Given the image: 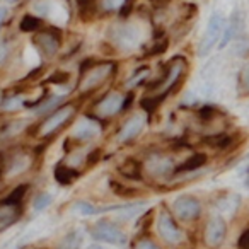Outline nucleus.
Masks as SVG:
<instances>
[{"mask_svg":"<svg viewBox=\"0 0 249 249\" xmlns=\"http://www.w3.org/2000/svg\"><path fill=\"white\" fill-rule=\"evenodd\" d=\"M234 52L237 53V55H246V53L249 52V38H242L239 39V41H235L234 45Z\"/></svg>","mask_w":249,"mask_h":249,"instance_id":"nucleus-24","label":"nucleus"},{"mask_svg":"<svg viewBox=\"0 0 249 249\" xmlns=\"http://www.w3.org/2000/svg\"><path fill=\"white\" fill-rule=\"evenodd\" d=\"M241 84H242V87H244V90H249V62L246 63L241 72Z\"/></svg>","mask_w":249,"mask_h":249,"instance_id":"nucleus-26","label":"nucleus"},{"mask_svg":"<svg viewBox=\"0 0 249 249\" xmlns=\"http://www.w3.org/2000/svg\"><path fill=\"white\" fill-rule=\"evenodd\" d=\"M248 159H249V156H248Z\"/></svg>","mask_w":249,"mask_h":249,"instance_id":"nucleus-35","label":"nucleus"},{"mask_svg":"<svg viewBox=\"0 0 249 249\" xmlns=\"http://www.w3.org/2000/svg\"><path fill=\"white\" fill-rule=\"evenodd\" d=\"M53 201V196L50 193H46V191H41V193H38L35 196V200H33V210L35 212H43L46 210V208L52 205Z\"/></svg>","mask_w":249,"mask_h":249,"instance_id":"nucleus-19","label":"nucleus"},{"mask_svg":"<svg viewBox=\"0 0 249 249\" xmlns=\"http://www.w3.org/2000/svg\"><path fill=\"white\" fill-rule=\"evenodd\" d=\"M2 174H4V160L0 159V178H2Z\"/></svg>","mask_w":249,"mask_h":249,"instance_id":"nucleus-31","label":"nucleus"},{"mask_svg":"<svg viewBox=\"0 0 249 249\" xmlns=\"http://www.w3.org/2000/svg\"><path fill=\"white\" fill-rule=\"evenodd\" d=\"M173 210L176 218H179L183 222H191L196 220L201 215V203L193 195H181V196H178L174 200Z\"/></svg>","mask_w":249,"mask_h":249,"instance_id":"nucleus-3","label":"nucleus"},{"mask_svg":"<svg viewBox=\"0 0 249 249\" xmlns=\"http://www.w3.org/2000/svg\"><path fill=\"white\" fill-rule=\"evenodd\" d=\"M99 133V124L96 121L82 120L80 123L75 124V128L72 130V137L79 140H89Z\"/></svg>","mask_w":249,"mask_h":249,"instance_id":"nucleus-12","label":"nucleus"},{"mask_svg":"<svg viewBox=\"0 0 249 249\" xmlns=\"http://www.w3.org/2000/svg\"><path fill=\"white\" fill-rule=\"evenodd\" d=\"M109 72H111V65H99V67H96V69H92L84 77L82 82H80V90L94 89V87L99 86V84L106 79Z\"/></svg>","mask_w":249,"mask_h":249,"instance_id":"nucleus-11","label":"nucleus"},{"mask_svg":"<svg viewBox=\"0 0 249 249\" xmlns=\"http://www.w3.org/2000/svg\"><path fill=\"white\" fill-rule=\"evenodd\" d=\"M7 4H16V2H19V0H5Z\"/></svg>","mask_w":249,"mask_h":249,"instance_id":"nucleus-32","label":"nucleus"},{"mask_svg":"<svg viewBox=\"0 0 249 249\" xmlns=\"http://www.w3.org/2000/svg\"><path fill=\"white\" fill-rule=\"evenodd\" d=\"M143 126H145V116H143V114H133V116L121 126L120 133H118V142L126 143V142H130V140H133L135 137L140 135Z\"/></svg>","mask_w":249,"mask_h":249,"instance_id":"nucleus-7","label":"nucleus"},{"mask_svg":"<svg viewBox=\"0 0 249 249\" xmlns=\"http://www.w3.org/2000/svg\"><path fill=\"white\" fill-rule=\"evenodd\" d=\"M92 237L101 242H107V244H113V246H124L126 241H128L126 234L118 227V224L106 220V218H101V220H97L94 224Z\"/></svg>","mask_w":249,"mask_h":249,"instance_id":"nucleus-2","label":"nucleus"},{"mask_svg":"<svg viewBox=\"0 0 249 249\" xmlns=\"http://www.w3.org/2000/svg\"><path fill=\"white\" fill-rule=\"evenodd\" d=\"M38 45H39V50H41L43 53H45L46 56H52L53 53L58 50V43H56V39L55 38H52L50 35H43V36H39L38 39Z\"/></svg>","mask_w":249,"mask_h":249,"instance_id":"nucleus-17","label":"nucleus"},{"mask_svg":"<svg viewBox=\"0 0 249 249\" xmlns=\"http://www.w3.org/2000/svg\"><path fill=\"white\" fill-rule=\"evenodd\" d=\"M80 246H82V235L77 231L67 234V237L62 241V249H80Z\"/></svg>","mask_w":249,"mask_h":249,"instance_id":"nucleus-20","label":"nucleus"},{"mask_svg":"<svg viewBox=\"0 0 249 249\" xmlns=\"http://www.w3.org/2000/svg\"><path fill=\"white\" fill-rule=\"evenodd\" d=\"M239 248L249 249V231H246L244 234L241 235V239H239Z\"/></svg>","mask_w":249,"mask_h":249,"instance_id":"nucleus-27","label":"nucleus"},{"mask_svg":"<svg viewBox=\"0 0 249 249\" xmlns=\"http://www.w3.org/2000/svg\"><path fill=\"white\" fill-rule=\"evenodd\" d=\"M77 176H79V173L73 171L70 166H65V164H62V166H58L55 169V179L58 181L60 184L73 183V181L77 179Z\"/></svg>","mask_w":249,"mask_h":249,"instance_id":"nucleus-16","label":"nucleus"},{"mask_svg":"<svg viewBox=\"0 0 249 249\" xmlns=\"http://www.w3.org/2000/svg\"><path fill=\"white\" fill-rule=\"evenodd\" d=\"M60 101H63V96H52L50 99H46L45 103H41L38 107L35 109V113L36 114H43V113H48V111H52V109H55L56 106H58V103Z\"/></svg>","mask_w":249,"mask_h":249,"instance_id":"nucleus-21","label":"nucleus"},{"mask_svg":"<svg viewBox=\"0 0 249 249\" xmlns=\"http://www.w3.org/2000/svg\"><path fill=\"white\" fill-rule=\"evenodd\" d=\"M227 237V222L224 220L222 215H213L208 218L205 225L203 239L208 248H220Z\"/></svg>","mask_w":249,"mask_h":249,"instance_id":"nucleus-4","label":"nucleus"},{"mask_svg":"<svg viewBox=\"0 0 249 249\" xmlns=\"http://www.w3.org/2000/svg\"><path fill=\"white\" fill-rule=\"evenodd\" d=\"M242 26H244V18H242L241 11H234L231 16V19L227 21V24H225V29H224V33H222L220 43H218V48L220 50L225 48V46H227L229 43H231L232 39L241 33Z\"/></svg>","mask_w":249,"mask_h":249,"instance_id":"nucleus-8","label":"nucleus"},{"mask_svg":"<svg viewBox=\"0 0 249 249\" xmlns=\"http://www.w3.org/2000/svg\"><path fill=\"white\" fill-rule=\"evenodd\" d=\"M86 249H109V248H104V246H99V244H90V246H87Z\"/></svg>","mask_w":249,"mask_h":249,"instance_id":"nucleus-30","label":"nucleus"},{"mask_svg":"<svg viewBox=\"0 0 249 249\" xmlns=\"http://www.w3.org/2000/svg\"><path fill=\"white\" fill-rule=\"evenodd\" d=\"M18 217H19V207L0 203V232L7 231L12 224H16Z\"/></svg>","mask_w":249,"mask_h":249,"instance_id":"nucleus-14","label":"nucleus"},{"mask_svg":"<svg viewBox=\"0 0 249 249\" xmlns=\"http://www.w3.org/2000/svg\"><path fill=\"white\" fill-rule=\"evenodd\" d=\"M73 113H75V107L73 106H63V107H60V109L53 111V113L43 121L41 126H39V135L48 137V135H52V133H55L56 130L62 128L63 124L73 116Z\"/></svg>","mask_w":249,"mask_h":249,"instance_id":"nucleus-6","label":"nucleus"},{"mask_svg":"<svg viewBox=\"0 0 249 249\" xmlns=\"http://www.w3.org/2000/svg\"><path fill=\"white\" fill-rule=\"evenodd\" d=\"M225 21L224 14L222 12H213L208 19V24H207V29H205L203 36L200 39V45H198V56L200 58H205V56L210 55V52L215 48V46L220 43V38H222V33L225 29Z\"/></svg>","mask_w":249,"mask_h":249,"instance_id":"nucleus-1","label":"nucleus"},{"mask_svg":"<svg viewBox=\"0 0 249 249\" xmlns=\"http://www.w3.org/2000/svg\"><path fill=\"white\" fill-rule=\"evenodd\" d=\"M5 18H7V7L0 4V24L4 22V19H5Z\"/></svg>","mask_w":249,"mask_h":249,"instance_id":"nucleus-29","label":"nucleus"},{"mask_svg":"<svg viewBox=\"0 0 249 249\" xmlns=\"http://www.w3.org/2000/svg\"><path fill=\"white\" fill-rule=\"evenodd\" d=\"M157 232L171 246H178L184 241V232L178 227L174 218L167 212H160V215L157 217Z\"/></svg>","mask_w":249,"mask_h":249,"instance_id":"nucleus-5","label":"nucleus"},{"mask_svg":"<svg viewBox=\"0 0 249 249\" xmlns=\"http://www.w3.org/2000/svg\"><path fill=\"white\" fill-rule=\"evenodd\" d=\"M7 45H5L4 41H0V62H2V60L5 58V56H7Z\"/></svg>","mask_w":249,"mask_h":249,"instance_id":"nucleus-28","label":"nucleus"},{"mask_svg":"<svg viewBox=\"0 0 249 249\" xmlns=\"http://www.w3.org/2000/svg\"><path fill=\"white\" fill-rule=\"evenodd\" d=\"M2 109L5 111H14V109H19V107L22 106V97L18 96V97H9V99L2 101Z\"/></svg>","mask_w":249,"mask_h":249,"instance_id":"nucleus-22","label":"nucleus"},{"mask_svg":"<svg viewBox=\"0 0 249 249\" xmlns=\"http://www.w3.org/2000/svg\"><path fill=\"white\" fill-rule=\"evenodd\" d=\"M0 104H2V96H0Z\"/></svg>","mask_w":249,"mask_h":249,"instance_id":"nucleus-33","label":"nucleus"},{"mask_svg":"<svg viewBox=\"0 0 249 249\" xmlns=\"http://www.w3.org/2000/svg\"><path fill=\"white\" fill-rule=\"evenodd\" d=\"M140 33L137 28H133V26L126 24V26H120V28L116 29V41L120 43V46H135L137 43H139L140 39Z\"/></svg>","mask_w":249,"mask_h":249,"instance_id":"nucleus-13","label":"nucleus"},{"mask_svg":"<svg viewBox=\"0 0 249 249\" xmlns=\"http://www.w3.org/2000/svg\"><path fill=\"white\" fill-rule=\"evenodd\" d=\"M133 249H160V246H157V242L152 241V239L143 237L135 242V248Z\"/></svg>","mask_w":249,"mask_h":249,"instance_id":"nucleus-23","label":"nucleus"},{"mask_svg":"<svg viewBox=\"0 0 249 249\" xmlns=\"http://www.w3.org/2000/svg\"><path fill=\"white\" fill-rule=\"evenodd\" d=\"M124 4V0H101L104 11H118L121 5Z\"/></svg>","mask_w":249,"mask_h":249,"instance_id":"nucleus-25","label":"nucleus"},{"mask_svg":"<svg viewBox=\"0 0 249 249\" xmlns=\"http://www.w3.org/2000/svg\"><path fill=\"white\" fill-rule=\"evenodd\" d=\"M123 107V96L120 92H111L97 104L96 111L101 116H114Z\"/></svg>","mask_w":249,"mask_h":249,"instance_id":"nucleus-10","label":"nucleus"},{"mask_svg":"<svg viewBox=\"0 0 249 249\" xmlns=\"http://www.w3.org/2000/svg\"><path fill=\"white\" fill-rule=\"evenodd\" d=\"M147 169L152 176L157 178H169L171 174L176 169V164L173 162V159L166 156H154L150 157L149 164H147Z\"/></svg>","mask_w":249,"mask_h":249,"instance_id":"nucleus-9","label":"nucleus"},{"mask_svg":"<svg viewBox=\"0 0 249 249\" xmlns=\"http://www.w3.org/2000/svg\"><path fill=\"white\" fill-rule=\"evenodd\" d=\"M205 162H207V157L198 154V156L188 159L186 162H183V166L178 167V171H179V173H191V171H196L198 167H201Z\"/></svg>","mask_w":249,"mask_h":249,"instance_id":"nucleus-18","label":"nucleus"},{"mask_svg":"<svg viewBox=\"0 0 249 249\" xmlns=\"http://www.w3.org/2000/svg\"><path fill=\"white\" fill-rule=\"evenodd\" d=\"M28 249H38V248H28Z\"/></svg>","mask_w":249,"mask_h":249,"instance_id":"nucleus-34","label":"nucleus"},{"mask_svg":"<svg viewBox=\"0 0 249 249\" xmlns=\"http://www.w3.org/2000/svg\"><path fill=\"white\" fill-rule=\"evenodd\" d=\"M72 210L75 213L82 215V217H92V215H97L101 212H106V208H101V207H96L92 205L90 201H86V200H77L75 203L72 205Z\"/></svg>","mask_w":249,"mask_h":249,"instance_id":"nucleus-15","label":"nucleus"}]
</instances>
